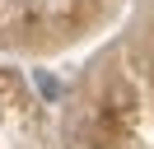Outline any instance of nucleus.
Returning <instances> with one entry per match:
<instances>
[{
	"label": "nucleus",
	"mask_w": 154,
	"mask_h": 149,
	"mask_svg": "<svg viewBox=\"0 0 154 149\" xmlns=\"http://www.w3.org/2000/svg\"><path fill=\"white\" fill-rule=\"evenodd\" d=\"M33 84H38V93H47V98H56V93H61V84L51 79L47 70H38V74H33Z\"/></svg>",
	"instance_id": "nucleus-1"
}]
</instances>
